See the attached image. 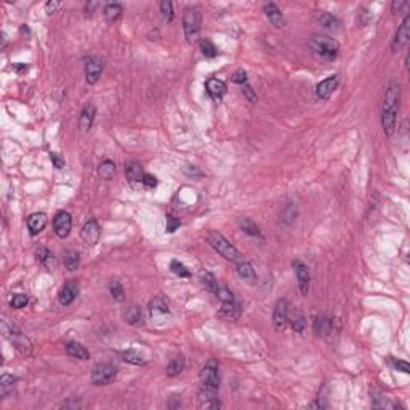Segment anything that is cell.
<instances>
[{
    "label": "cell",
    "instance_id": "22",
    "mask_svg": "<svg viewBox=\"0 0 410 410\" xmlns=\"http://www.w3.org/2000/svg\"><path fill=\"white\" fill-rule=\"evenodd\" d=\"M143 177H144V172H143L141 163H138V162L127 163V167H125V178L130 183H132V185H136V183H143Z\"/></svg>",
    "mask_w": 410,
    "mask_h": 410
},
{
    "label": "cell",
    "instance_id": "37",
    "mask_svg": "<svg viewBox=\"0 0 410 410\" xmlns=\"http://www.w3.org/2000/svg\"><path fill=\"white\" fill-rule=\"evenodd\" d=\"M122 359H124L125 362H128V364H133V365H144L146 364L144 357L139 354L138 351H135V350L124 351V353H122Z\"/></svg>",
    "mask_w": 410,
    "mask_h": 410
},
{
    "label": "cell",
    "instance_id": "15",
    "mask_svg": "<svg viewBox=\"0 0 410 410\" xmlns=\"http://www.w3.org/2000/svg\"><path fill=\"white\" fill-rule=\"evenodd\" d=\"M95 116H97V108H95V104L92 103H87L80 116H78V127H80L82 132H89L92 128L93 122H95Z\"/></svg>",
    "mask_w": 410,
    "mask_h": 410
},
{
    "label": "cell",
    "instance_id": "24",
    "mask_svg": "<svg viewBox=\"0 0 410 410\" xmlns=\"http://www.w3.org/2000/svg\"><path fill=\"white\" fill-rule=\"evenodd\" d=\"M235 273H237V276L242 279V281H247L250 284L255 282V279H257L254 266H252L245 260H242L240 263H237V266H235Z\"/></svg>",
    "mask_w": 410,
    "mask_h": 410
},
{
    "label": "cell",
    "instance_id": "47",
    "mask_svg": "<svg viewBox=\"0 0 410 410\" xmlns=\"http://www.w3.org/2000/svg\"><path fill=\"white\" fill-rule=\"evenodd\" d=\"M391 364L394 365V369H397L399 372H402V373H408V372H410V365H408L405 361H400V359H391Z\"/></svg>",
    "mask_w": 410,
    "mask_h": 410
},
{
    "label": "cell",
    "instance_id": "16",
    "mask_svg": "<svg viewBox=\"0 0 410 410\" xmlns=\"http://www.w3.org/2000/svg\"><path fill=\"white\" fill-rule=\"evenodd\" d=\"M101 74H103V64L100 63L98 59L90 58L89 61H87V64H85V78H87V84H89V85H95V84L100 80Z\"/></svg>",
    "mask_w": 410,
    "mask_h": 410
},
{
    "label": "cell",
    "instance_id": "27",
    "mask_svg": "<svg viewBox=\"0 0 410 410\" xmlns=\"http://www.w3.org/2000/svg\"><path fill=\"white\" fill-rule=\"evenodd\" d=\"M237 224H239V228H240L243 232L249 234V235H252V237H260V239L263 237V235H261L260 228L257 226V223H255L254 220H250V218H247V216L239 218Z\"/></svg>",
    "mask_w": 410,
    "mask_h": 410
},
{
    "label": "cell",
    "instance_id": "21",
    "mask_svg": "<svg viewBox=\"0 0 410 410\" xmlns=\"http://www.w3.org/2000/svg\"><path fill=\"white\" fill-rule=\"evenodd\" d=\"M122 316H124V320L130 325H135V327L143 325V311L139 306H136V304L125 308L124 312H122Z\"/></svg>",
    "mask_w": 410,
    "mask_h": 410
},
{
    "label": "cell",
    "instance_id": "41",
    "mask_svg": "<svg viewBox=\"0 0 410 410\" xmlns=\"http://www.w3.org/2000/svg\"><path fill=\"white\" fill-rule=\"evenodd\" d=\"M170 269H172V273L175 274V276H178V277H189L191 276V273H189V269L183 265V263H180L178 260H173L172 263H170Z\"/></svg>",
    "mask_w": 410,
    "mask_h": 410
},
{
    "label": "cell",
    "instance_id": "28",
    "mask_svg": "<svg viewBox=\"0 0 410 410\" xmlns=\"http://www.w3.org/2000/svg\"><path fill=\"white\" fill-rule=\"evenodd\" d=\"M186 367V359H185V356H177V357H173V359L170 361V364L167 365V369H165V372H167L169 377H177V375H180L183 370H185Z\"/></svg>",
    "mask_w": 410,
    "mask_h": 410
},
{
    "label": "cell",
    "instance_id": "33",
    "mask_svg": "<svg viewBox=\"0 0 410 410\" xmlns=\"http://www.w3.org/2000/svg\"><path fill=\"white\" fill-rule=\"evenodd\" d=\"M122 5L120 4H108L104 7V18H106L109 23H116L120 20L122 16Z\"/></svg>",
    "mask_w": 410,
    "mask_h": 410
},
{
    "label": "cell",
    "instance_id": "52",
    "mask_svg": "<svg viewBox=\"0 0 410 410\" xmlns=\"http://www.w3.org/2000/svg\"><path fill=\"white\" fill-rule=\"evenodd\" d=\"M404 7H407V2H392V5H391L392 12H394V13H396V12L399 13Z\"/></svg>",
    "mask_w": 410,
    "mask_h": 410
},
{
    "label": "cell",
    "instance_id": "51",
    "mask_svg": "<svg viewBox=\"0 0 410 410\" xmlns=\"http://www.w3.org/2000/svg\"><path fill=\"white\" fill-rule=\"evenodd\" d=\"M59 8V2H55V0H51V2H47L45 5V10H47V15H53L56 10Z\"/></svg>",
    "mask_w": 410,
    "mask_h": 410
},
{
    "label": "cell",
    "instance_id": "38",
    "mask_svg": "<svg viewBox=\"0 0 410 410\" xmlns=\"http://www.w3.org/2000/svg\"><path fill=\"white\" fill-rule=\"evenodd\" d=\"M200 50H202L204 56L207 58H215L218 55V50L213 45V42L210 39H202L200 40Z\"/></svg>",
    "mask_w": 410,
    "mask_h": 410
},
{
    "label": "cell",
    "instance_id": "42",
    "mask_svg": "<svg viewBox=\"0 0 410 410\" xmlns=\"http://www.w3.org/2000/svg\"><path fill=\"white\" fill-rule=\"evenodd\" d=\"M181 226V221L178 220L177 216H173V215H167L165 216V231L167 232H175L178 228Z\"/></svg>",
    "mask_w": 410,
    "mask_h": 410
},
{
    "label": "cell",
    "instance_id": "7",
    "mask_svg": "<svg viewBox=\"0 0 410 410\" xmlns=\"http://www.w3.org/2000/svg\"><path fill=\"white\" fill-rule=\"evenodd\" d=\"M117 369L111 364H98L92 372V383L97 386H106L116 380Z\"/></svg>",
    "mask_w": 410,
    "mask_h": 410
},
{
    "label": "cell",
    "instance_id": "44",
    "mask_svg": "<svg viewBox=\"0 0 410 410\" xmlns=\"http://www.w3.org/2000/svg\"><path fill=\"white\" fill-rule=\"evenodd\" d=\"M160 13L163 16V20L167 21H172L173 20V4L169 2V0H165V2L160 4Z\"/></svg>",
    "mask_w": 410,
    "mask_h": 410
},
{
    "label": "cell",
    "instance_id": "30",
    "mask_svg": "<svg viewBox=\"0 0 410 410\" xmlns=\"http://www.w3.org/2000/svg\"><path fill=\"white\" fill-rule=\"evenodd\" d=\"M199 277H200V282H202V285L205 287V290L216 295L218 289H220V285H218V281L215 279V276L212 273H208V271H200Z\"/></svg>",
    "mask_w": 410,
    "mask_h": 410
},
{
    "label": "cell",
    "instance_id": "20",
    "mask_svg": "<svg viewBox=\"0 0 410 410\" xmlns=\"http://www.w3.org/2000/svg\"><path fill=\"white\" fill-rule=\"evenodd\" d=\"M45 226H47V215L45 213L37 212V213L29 215V218H28V229H29L31 235L40 234L43 229H45Z\"/></svg>",
    "mask_w": 410,
    "mask_h": 410
},
{
    "label": "cell",
    "instance_id": "36",
    "mask_svg": "<svg viewBox=\"0 0 410 410\" xmlns=\"http://www.w3.org/2000/svg\"><path fill=\"white\" fill-rule=\"evenodd\" d=\"M15 383H16V378L10 373H4L2 378H0V394L2 397H7L10 392L13 391L15 388Z\"/></svg>",
    "mask_w": 410,
    "mask_h": 410
},
{
    "label": "cell",
    "instance_id": "10",
    "mask_svg": "<svg viewBox=\"0 0 410 410\" xmlns=\"http://www.w3.org/2000/svg\"><path fill=\"white\" fill-rule=\"evenodd\" d=\"M80 237L85 242V245H89V247H95L100 242L101 229H100L98 221L95 220V218H92V220H89L84 224V228L80 231Z\"/></svg>",
    "mask_w": 410,
    "mask_h": 410
},
{
    "label": "cell",
    "instance_id": "46",
    "mask_svg": "<svg viewBox=\"0 0 410 410\" xmlns=\"http://www.w3.org/2000/svg\"><path fill=\"white\" fill-rule=\"evenodd\" d=\"M242 93H243V97H245L250 103H257L258 97H257L255 90L252 89V87H250L249 84H243V85H242Z\"/></svg>",
    "mask_w": 410,
    "mask_h": 410
},
{
    "label": "cell",
    "instance_id": "43",
    "mask_svg": "<svg viewBox=\"0 0 410 410\" xmlns=\"http://www.w3.org/2000/svg\"><path fill=\"white\" fill-rule=\"evenodd\" d=\"M28 295H24V293H16V295H13V298H12V301H10V304H12V308H15V309H21V308H24L26 304H28Z\"/></svg>",
    "mask_w": 410,
    "mask_h": 410
},
{
    "label": "cell",
    "instance_id": "40",
    "mask_svg": "<svg viewBox=\"0 0 410 410\" xmlns=\"http://www.w3.org/2000/svg\"><path fill=\"white\" fill-rule=\"evenodd\" d=\"M109 292L112 295V298L117 300V301H124L125 300V292L122 289V284L119 281H112L109 284Z\"/></svg>",
    "mask_w": 410,
    "mask_h": 410
},
{
    "label": "cell",
    "instance_id": "9",
    "mask_svg": "<svg viewBox=\"0 0 410 410\" xmlns=\"http://www.w3.org/2000/svg\"><path fill=\"white\" fill-rule=\"evenodd\" d=\"M408 40H410V15H405V18L402 20V23H400L399 29L396 32L394 40H392V45H391L392 51L397 53V51L404 50L407 47Z\"/></svg>",
    "mask_w": 410,
    "mask_h": 410
},
{
    "label": "cell",
    "instance_id": "13",
    "mask_svg": "<svg viewBox=\"0 0 410 410\" xmlns=\"http://www.w3.org/2000/svg\"><path fill=\"white\" fill-rule=\"evenodd\" d=\"M289 303L287 300H279L276 303L274 308V314H273V324L276 327V330H284L289 324Z\"/></svg>",
    "mask_w": 410,
    "mask_h": 410
},
{
    "label": "cell",
    "instance_id": "31",
    "mask_svg": "<svg viewBox=\"0 0 410 410\" xmlns=\"http://www.w3.org/2000/svg\"><path fill=\"white\" fill-rule=\"evenodd\" d=\"M239 314H240V308H239V304L235 303V301L223 303V308L220 311V316L221 317L228 319V320H234V319L239 317Z\"/></svg>",
    "mask_w": 410,
    "mask_h": 410
},
{
    "label": "cell",
    "instance_id": "26",
    "mask_svg": "<svg viewBox=\"0 0 410 410\" xmlns=\"http://www.w3.org/2000/svg\"><path fill=\"white\" fill-rule=\"evenodd\" d=\"M289 324L296 334H303L306 327V317L300 309H295L293 312H289Z\"/></svg>",
    "mask_w": 410,
    "mask_h": 410
},
{
    "label": "cell",
    "instance_id": "32",
    "mask_svg": "<svg viewBox=\"0 0 410 410\" xmlns=\"http://www.w3.org/2000/svg\"><path fill=\"white\" fill-rule=\"evenodd\" d=\"M319 24L322 26V28H325L329 31H337L340 28V21L338 18H335L334 15H330L327 12H320L319 15V18H317Z\"/></svg>",
    "mask_w": 410,
    "mask_h": 410
},
{
    "label": "cell",
    "instance_id": "50",
    "mask_svg": "<svg viewBox=\"0 0 410 410\" xmlns=\"http://www.w3.org/2000/svg\"><path fill=\"white\" fill-rule=\"evenodd\" d=\"M50 159H51V162L55 163V167H56V169H63V167H64V160L61 159V157H58V154L51 152V154H50Z\"/></svg>",
    "mask_w": 410,
    "mask_h": 410
},
{
    "label": "cell",
    "instance_id": "49",
    "mask_svg": "<svg viewBox=\"0 0 410 410\" xmlns=\"http://www.w3.org/2000/svg\"><path fill=\"white\" fill-rule=\"evenodd\" d=\"M143 185L146 188H155L157 186V178L154 175H151V173H144V177H143Z\"/></svg>",
    "mask_w": 410,
    "mask_h": 410
},
{
    "label": "cell",
    "instance_id": "18",
    "mask_svg": "<svg viewBox=\"0 0 410 410\" xmlns=\"http://www.w3.org/2000/svg\"><path fill=\"white\" fill-rule=\"evenodd\" d=\"M205 90L208 95H210V98L213 101H221V98L226 93V84L223 80H220V78L212 77L205 82Z\"/></svg>",
    "mask_w": 410,
    "mask_h": 410
},
{
    "label": "cell",
    "instance_id": "4",
    "mask_svg": "<svg viewBox=\"0 0 410 410\" xmlns=\"http://www.w3.org/2000/svg\"><path fill=\"white\" fill-rule=\"evenodd\" d=\"M2 330H4V335L10 340L12 345L18 350L23 356H29L31 351H32V343L31 340L26 337L21 330L16 327L15 324H8L7 320H4L2 324Z\"/></svg>",
    "mask_w": 410,
    "mask_h": 410
},
{
    "label": "cell",
    "instance_id": "14",
    "mask_svg": "<svg viewBox=\"0 0 410 410\" xmlns=\"http://www.w3.org/2000/svg\"><path fill=\"white\" fill-rule=\"evenodd\" d=\"M337 87H338V75H330V77H327L325 80H322V82L317 84V87H316V95H317V98L327 101L330 97H332V93L337 90Z\"/></svg>",
    "mask_w": 410,
    "mask_h": 410
},
{
    "label": "cell",
    "instance_id": "45",
    "mask_svg": "<svg viewBox=\"0 0 410 410\" xmlns=\"http://www.w3.org/2000/svg\"><path fill=\"white\" fill-rule=\"evenodd\" d=\"M216 296H218V298H220L223 303H231V301H235V300H234V295H232V292H231L229 289H226V287H220V289H218V292H216Z\"/></svg>",
    "mask_w": 410,
    "mask_h": 410
},
{
    "label": "cell",
    "instance_id": "11",
    "mask_svg": "<svg viewBox=\"0 0 410 410\" xmlns=\"http://www.w3.org/2000/svg\"><path fill=\"white\" fill-rule=\"evenodd\" d=\"M72 229V218L67 212L61 210L53 218V231L59 239H64L71 234Z\"/></svg>",
    "mask_w": 410,
    "mask_h": 410
},
{
    "label": "cell",
    "instance_id": "17",
    "mask_svg": "<svg viewBox=\"0 0 410 410\" xmlns=\"http://www.w3.org/2000/svg\"><path fill=\"white\" fill-rule=\"evenodd\" d=\"M263 10H265V15H266V18L269 20V23H271L274 28L277 29H281V28H285V18H284V13L279 10V7L276 4H266L263 7Z\"/></svg>",
    "mask_w": 410,
    "mask_h": 410
},
{
    "label": "cell",
    "instance_id": "6",
    "mask_svg": "<svg viewBox=\"0 0 410 410\" xmlns=\"http://www.w3.org/2000/svg\"><path fill=\"white\" fill-rule=\"evenodd\" d=\"M200 383L204 388L208 389H216L220 388V370H218V361L216 359H208L207 364L202 367L199 373Z\"/></svg>",
    "mask_w": 410,
    "mask_h": 410
},
{
    "label": "cell",
    "instance_id": "34",
    "mask_svg": "<svg viewBox=\"0 0 410 410\" xmlns=\"http://www.w3.org/2000/svg\"><path fill=\"white\" fill-rule=\"evenodd\" d=\"M80 265V255L77 250H66L64 252V266L67 271H75Z\"/></svg>",
    "mask_w": 410,
    "mask_h": 410
},
{
    "label": "cell",
    "instance_id": "19",
    "mask_svg": "<svg viewBox=\"0 0 410 410\" xmlns=\"http://www.w3.org/2000/svg\"><path fill=\"white\" fill-rule=\"evenodd\" d=\"M77 295H78V285L71 281L63 285V289L59 290L58 298L63 306H69V304H72V301L77 298Z\"/></svg>",
    "mask_w": 410,
    "mask_h": 410
},
{
    "label": "cell",
    "instance_id": "2",
    "mask_svg": "<svg viewBox=\"0 0 410 410\" xmlns=\"http://www.w3.org/2000/svg\"><path fill=\"white\" fill-rule=\"evenodd\" d=\"M208 243L213 247L215 252H218L224 260H228L231 261V263H240V261L243 260V257L240 255V252L235 249L232 243L224 237V235L221 232H218V231H210L208 232Z\"/></svg>",
    "mask_w": 410,
    "mask_h": 410
},
{
    "label": "cell",
    "instance_id": "48",
    "mask_svg": "<svg viewBox=\"0 0 410 410\" xmlns=\"http://www.w3.org/2000/svg\"><path fill=\"white\" fill-rule=\"evenodd\" d=\"M232 82L240 84V85L247 84V72L243 71V69H237V71H235L234 75H232Z\"/></svg>",
    "mask_w": 410,
    "mask_h": 410
},
{
    "label": "cell",
    "instance_id": "29",
    "mask_svg": "<svg viewBox=\"0 0 410 410\" xmlns=\"http://www.w3.org/2000/svg\"><path fill=\"white\" fill-rule=\"evenodd\" d=\"M116 172H117V167H116V162H112L111 159H106V160H103L100 163V167H98V175L100 178L103 180H112L116 175Z\"/></svg>",
    "mask_w": 410,
    "mask_h": 410
},
{
    "label": "cell",
    "instance_id": "53",
    "mask_svg": "<svg viewBox=\"0 0 410 410\" xmlns=\"http://www.w3.org/2000/svg\"><path fill=\"white\" fill-rule=\"evenodd\" d=\"M97 7H98L97 2H89V4H87V5H85V12H87V15H90V16H92L93 12H95V8H97Z\"/></svg>",
    "mask_w": 410,
    "mask_h": 410
},
{
    "label": "cell",
    "instance_id": "25",
    "mask_svg": "<svg viewBox=\"0 0 410 410\" xmlns=\"http://www.w3.org/2000/svg\"><path fill=\"white\" fill-rule=\"evenodd\" d=\"M334 329V320L327 317V316H317L314 320V332L320 337H327L329 334H332Z\"/></svg>",
    "mask_w": 410,
    "mask_h": 410
},
{
    "label": "cell",
    "instance_id": "23",
    "mask_svg": "<svg viewBox=\"0 0 410 410\" xmlns=\"http://www.w3.org/2000/svg\"><path fill=\"white\" fill-rule=\"evenodd\" d=\"M66 353L71 356V357H75V359H80V361L90 359L89 350H87V348L82 343H77V342H69L66 345Z\"/></svg>",
    "mask_w": 410,
    "mask_h": 410
},
{
    "label": "cell",
    "instance_id": "1",
    "mask_svg": "<svg viewBox=\"0 0 410 410\" xmlns=\"http://www.w3.org/2000/svg\"><path fill=\"white\" fill-rule=\"evenodd\" d=\"M399 104H400V84L392 78L386 87L385 101H383V109H381V127H383V132L388 136H391L396 130Z\"/></svg>",
    "mask_w": 410,
    "mask_h": 410
},
{
    "label": "cell",
    "instance_id": "12",
    "mask_svg": "<svg viewBox=\"0 0 410 410\" xmlns=\"http://www.w3.org/2000/svg\"><path fill=\"white\" fill-rule=\"evenodd\" d=\"M197 407L207 408V410L221 408V402L216 396V389H208L202 386V389L199 391V396H197Z\"/></svg>",
    "mask_w": 410,
    "mask_h": 410
},
{
    "label": "cell",
    "instance_id": "8",
    "mask_svg": "<svg viewBox=\"0 0 410 410\" xmlns=\"http://www.w3.org/2000/svg\"><path fill=\"white\" fill-rule=\"evenodd\" d=\"M293 269H295V274H296V281H298V289H300V293L303 296H306L308 292H309V284H311V273H309V268L303 263L301 260H295L293 261Z\"/></svg>",
    "mask_w": 410,
    "mask_h": 410
},
{
    "label": "cell",
    "instance_id": "3",
    "mask_svg": "<svg viewBox=\"0 0 410 410\" xmlns=\"http://www.w3.org/2000/svg\"><path fill=\"white\" fill-rule=\"evenodd\" d=\"M309 47L317 56L332 61L340 53V45L327 36H312L309 39Z\"/></svg>",
    "mask_w": 410,
    "mask_h": 410
},
{
    "label": "cell",
    "instance_id": "39",
    "mask_svg": "<svg viewBox=\"0 0 410 410\" xmlns=\"http://www.w3.org/2000/svg\"><path fill=\"white\" fill-rule=\"evenodd\" d=\"M149 311L154 314V312H160V314H169L170 312V309H169V304L165 303L162 298H159V296H157V298H154V300H151V303H149Z\"/></svg>",
    "mask_w": 410,
    "mask_h": 410
},
{
    "label": "cell",
    "instance_id": "35",
    "mask_svg": "<svg viewBox=\"0 0 410 410\" xmlns=\"http://www.w3.org/2000/svg\"><path fill=\"white\" fill-rule=\"evenodd\" d=\"M36 255H37V261H39V263H42L45 268H48V269L55 268V257H53V254H51L48 249L40 247L36 252Z\"/></svg>",
    "mask_w": 410,
    "mask_h": 410
},
{
    "label": "cell",
    "instance_id": "5",
    "mask_svg": "<svg viewBox=\"0 0 410 410\" xmlns=\"http://www.w3.org/2000/svg\"><path fill=\"white\" fill-rule=\"evenodd\" d=\"M200 23H202V13L199 8H188L183 16V29H185V37L191 43L197 40L200 32Z\"/></svg>",
    "mask_w": 410,
    "mask_h": 410
}]
</instances>
